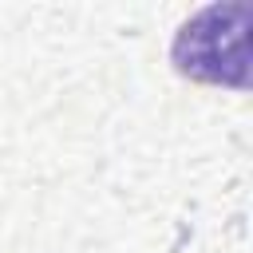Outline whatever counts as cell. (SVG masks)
<instances>
[{"mask_svg":"<svg viewBox=\"0 0 253 253\" xmlns=\"http://www.w3.org/2000/svg\"><path fill=\"white\" fill-rule=\"evenodd\" d=\"M241 12V4H210L198 16H190L170 47V59L178 75L198 83H245V24L249 12L229 28V20Z\"/></svg>","mask_w":253,"mask_h":253,"instance_id":"obj_1","label":"cell"}]
</instances>
